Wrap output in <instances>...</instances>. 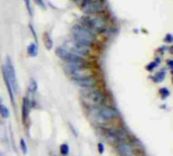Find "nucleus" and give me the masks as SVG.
<instances>
[{
    "mask_svg": "<svg viewBox=\"0 0 173 156\" xmlns=\"http://www.w3.org/2000/svg\"><path fill=\"white\" fill-rule=\"evenodd\" d=\"M73 41L77 42L80 45L90 47L93 44L94 35L92 31H90L87 27L81 26V24H76L73 27Z\"/></svg>",
    "mask_w": 173,
    "mask_h": 156,
    "instance_id": "nucleus-1",
    "label": "nucleus"
},
{
    "mask_svg": "<svg viewBox=\"0 0 173 156\" xmlns=\"http://www.w3.org/2000/svg\"><path fill=\"white\" fill-rule=\"evenodd\" d=\"M67 72L74 80H80L84 78L93 76V71L85 65L83 66H70L68 65Z\"/></svg>",
    "mask_w": 173,
    "mask_h": 156,
    "instance_id": "nucleus-2",
    "label": "nucleus"
},
{
    "mask_svg": "<svg viewBox=\"0 0 173 156\" xmlns=\"http://www.w3.org/2000/svg\"><path fill=\"white\" fill-rule=\"evenodd\" d=\"M82 101L88 106H97L104 101V94L96 89L89 90L83 94Z\"/></svg>",
    "mask_w": 173,
    "mask_h": 156,
    "instance_id": "nucleus-3",
    "label": "nucleus"
},
{
    "mask_svg": "<svg viewBox=\"0 0 173 156\" xmlns=\"http://www.w3.org/2000/svg\"><path fill=\"white\" fill-rule=\"evenodd\" d=\"M83 20L85 21V24L90 30L98 31V33L103 31L105 30V27H107L105 20L98 15H88L86 17H84Z\"/></svg>",
    "mask_w": 173,
    "mask_h": 156,
    "instance_id": "nucleus-4",
    "label": "nucleus"
},
{
    "mask_svg": "<svg viewBox=\"0 0 173 156\" xmlns=\"http://www.w3.org/2000/svg\"><path fill=\"white\" fill-rule=\"evenodd\" d=\"M4 69H5L6 74H7V77L9 79V82H10V85H11V87H12L13 92H14V93H17L18 90H19L18 82H17V78H16V73H15L14 66H13V64H12L11 60H10L9 57L6 58V65H4Z\"/></svg>",
    "mask_w": 173,
    "mask_h": 156,
    "instance_id": "nucleus-5",
    "label": "nucleus"
},
{
    "mask_svg": "<svg viewBox=\"0 0 173 156\" xmlns=\"http://www.w3.org/2000/svg\"><path fill=\"white\" fill-rule=\"evenodd\" d=\"M56 54L57 56H59L60 58H62L63 60L68 63V64H84V58L80 57L78 55L74 54V53L68 51L66 49L63 48H58L56 50Z\"/></svg>",
    "mask_w": 173,
    "mask_h": 156,
    "instance_id": "nucleus-6",
    "label": "nucleus"
},
{
    "mask_svg": "<svg viewBox=\"0 0 173 156\" xmlns=\"http://www.w3.org/2000/svg\"><path fill=\"white\" fill-rule=\"evenodd\" d=\"M84 13L88 15H95L96 13H99L103 11L104 9V3L102 0H91L89 3L82 7Z\"/></svg>",
    "mask_w": 173,
    "mask_h": 156,
    "instance_id": "nucleus-7",
    "label": "nucleus"
},
{
    "mask_svg": "<svg viewBox=\"0 0 173 156\" xmlns=\"http://www.w3.org/2000/svg\"><path fill=\"white\" fill-rule=\"evenodd\" d=\"M67 47H68V49H69L68 51L72 52V53H74V54L78 55L80 57H82V58H84L85 56H88V55H89V53H90L89 47L80 45L75 41L68 42V43H67Z\"/></svg>",
    "mask_w": 173,
    "mask_h": 156,
    "instance_id": "nucleus-8",
    "label": "nucleus"
},
{
    "mask_svg": "<svg viewBox=\"0 0 173 156\" xmlns=\"http://www.w3.org/2000/svg\"><path fill=\"white\" fill-rule=\"evenodd\" d=\"M96 117L97 119H99V121L101 120V122H108L118 117V112L111 106H105L98 112Z\"/></svg>",
    "mask_w": 173,
    "mask_h": 156,
    "instance_id": "nucleus-9",
    "label": "nucleus"
},
{
    "mask_svg": "<svg viewBox=\"0 0 173 156\" xmlns=\"http://www.w3.org/2000/svg\"><path fill=\"white\" fill-rule=\"evenodd\" d=\"M116 150H118L119 154L121 156H133L134 154L133 148L131 147L130 144L126 143V142L119 144L118 146H116Z\"/></svg>",
    "mask_w": 173,
    "mask_h": 156,
    "instance_id": "nucleus-10",
    "label": "nucleus"
},
{
    "mask_svg": "<svg viewBox=\"0 0 173 156\" xmlns=\"http://www.w3.org/2000/svg\"><path fill=\"white\" fill-rule=\"evenodd\" d=\"M75 84L78 85V86L81 88H91V87L95 86L96 80H95V78H93V76H91V77L84 78V79L75 80Z\"/></svg>",
    "mask_w": 173,
    "mask_h": 156,
    "instance_id": "nucleus-11",
    "label": "nucleus"
},
{
    "mask_svg": "<svg viewBox=\"0 0 173 156\" xmlns=\"http://www.w3.org/2000/svg\"><path fill=\"white\" fill-rule=\"evenodd\" d=\"M2 74H3V78H4V81H5V84H6V87H7V90H8V93H9L10 99H11V102H12V104H14V92H13L11 85H10L9 79H8V77H7V74H6V72H5L4 65L2 66Z\"/></svg>",
    "mask_w": 173,
    "mask_h": 156,
    "instance_id": "nucleus-12",
    "label": "nucleus"
},
{
    "mask_svg": "<svg viewBox=\"0 0 173 156\" xmlns=\"http://www.w3.org/2000/svg\"><path fill=\"white\" fill-rule=\"evenodd\" d=\"M30 101L29 98L24 97L23 98V102H22V122L26 124V119L29 118V113H30Z\"/></svg>",
    "mask_w": 173,
    "mask_h": 156,
    "instance_id": "nucleus-13",
    "label": "nucleus"
},
{
    "mask_svg": "<svg viewBox=\"0 0 173 156\" xmlns=\"http://www.w3.org/2000/svg\"><path fill=\"white\" fill-rule=\"evenodd\" d=\"M27 53L30 57H36L38 55V46L37 44H30L27 48Z\"/></svg>",
    "mask_w": 173,
    "mask_h": 156,
    "instance_id": "nucleus-14",
    "label": "nucleus"
},
{
    "mask_svg": "<svg viewBox=\"0 0 173 156\" xmlns=\"http://www.w3.org/2000/svg\"><path fill=\"white\" fill-rule=\"evenodd\" d=\"M0 116H1L3 119H7L9 117L8 109L6 108L4 105H2V104H0Z\"/></svg>",
    "mask_w": 173,
    "mask_h": 156,
    "instance_id": "nucleus-15",
    "label": "nucleus"
},
{
    "mask_svg": "<svg viewBox=\"0 0 173 156\" xmlns=\"http://www.w3.org/2000/svg\"><path fill=\"white\" fill-rule=\"evenodd\" d=\"M165 76H166V71L165 70H161L160 72H158L156 74V76H155V78H156L155 81H156V82H161V81L164 80Z\"/></svg>",
    "mask_w": 173,
    "mask_h": 156,
    "instance_id": "nucleus-16",
    "label": "nucleus"
},
{
    "mask_svg": "<svg viewBox=\"0 0 173 156\" xmlns=\"http://www.w3.org/2000/svg\"><path fill=\"white\" fill-rule=\"evenodd\" d=\"M37 88H38L37 81L34 80V79H31L30 80V86H29V91L30 92V93H36Z\"/></svg>",
    "mask_w": 173,
    "mask_h": 156,
    "instance_id": "nucleus-17",
    "label": "nucleus"
},
{
    "mask_svg": "<svg viewBox=\"0 0 173 156\" xmlns=\"http://www.w3.org/2000/svg\"><path fill=\"white\" fill-rule=\"evenodd\" d=\"M159 93L161 94L162 99H165L166 97H168V96H169V94H170V91L168 90V88L163 87V88H161V89L159 90Z\"/></svg>",
    "mask_w": 173,
    "mask_h": 156,
    "instance_id": "nucleus-18",
    "label": "nucleus"
},
{
    "mask_svg": "<svg viewBox=\"0 0 173 156\" xmlns=\"http://www.w3.org/2000/svg\"><path fill=\"white\" fill-rule=\"evenodd\" d=\"M60 152H61L62 155H67L69 153V145L68 144H62L60 146Z\"/></svg>",
    "mask_w": 173,
    "mask_h": 156,
    "instance_id": "nucleus-19",
    "label": "nucleus"
},
{
    "mask_svg": "<svg viewBox=\"0 0 173 156\" xmlns=\"http://www.w3.org/2000/svg\"><path fill=\"white\" fill-rule=\"evenodd\" d=\"M20 148H22V153L23 154H26L27 153V147H26V140L24 139H20Z\"/></svg>",
    "mask_w": 173,
    "mask_h": 156,
    "instance_id": "nucleus-20",
    "label": "nucleus"
},
{
    "mask_svg": "<svg viewBox=\"0 0 173 156\" xmlns=\"http://www.w3.org/2000/svg\"><path fill=\"white\" fill-rule=\"evenodd\" d=\"M159 64V62H153V63H151L150 65H148V67H147V69H148V71H153L154 69H155V67H157V65Z\"/></svg>",
    "mask_w": 173,
    "mask_h": 156,
    "instance_id": "nucleus-21",
    "label": "nucleus"
},
{
    "mask_svg": "<svg viewBox=\"0 0 173 156\" xmlns=\"http://www.w3.org/2000/svg\"><path fill=\"white\" fill-rule=\"evenodd\" d=\"M97 148H98V152H99L100 154H102L104 152V145L102 143H98Z\"/></svg>",
    "mask_w": 173,
    "mask_h": 156,
    "instance_id": "nucleus-22",
    "label": "nucleus"
},
{
    "mask_svg": "<svg viewBox=\"0 0 173 156\" xmlns=\"http://www.w3.org/2000/svg\"><path fill=\"white\" fill-rule=\"evenodd\" d=\"M26 8L29 9V12L30 15H33V9H31L30 7V0H26Z\"/></svg>",
    "mask_w": 173,
    "mask_h": 156,
    "instance_id": "nucleus-23",
    "label": "nucleus"
},
{
    "mask_svg": "<svg viewBox=\"0 0 173 156\" xmlns=\"http://www.w3.org/2000/svg\"><path fill=\"white\" fill-rule=\"evenodd\" d=\"M164 41L167 42V43H171L172 42V35L170 34H168L167 35H166V38L164 39Z\"/></svg>",
    "mask_w": 173,
    "mask_h": 156,
    "instance_id": "nucleus-24",
    "label": "nucleus"
},
{
    "mask_svg": "<svg viewBox=\"0 0 173 156\" xmlns=\"http://www.w3.org/2000/svg\"><path fill=\"white\" fill-rule=\"evenodd\" d=\"M34 1H36L40 6L44 7V2H43V0H34Z\"/></svg>",
    "mask_w": 173,
    "mask_h": 156,
    "instance_id": "nucleus-25",
    "label": "nucleus"
},
{
    "mask_svg": "<svg viewBox=\"0 0 173 156\" xmlns=\"http://www.w3.org/2000/svg\"><path fill=\"white\" fill-rule=\"evenodd\" d=\"M168 65H169L170 68H172V61H171V60H169V61H168Z\"/></svg>",
    "mask_w": 173,
    "mask_h": 156,
    "instance_id": "nucleus-26",
    "label": "nucleus"
},
{
    "mask_svg": "<svg viewBox=\"0 0 173 156\" xmlns=\"http://www.w3.org/2000/svg\"><path fill=\"white\" fill-rule=\"evenodd\" d=\"M73 1H81V0H73Z\"/></svg>",
    "mask_w": 173,
    "mask_h": 156,
    "instance_id": "nucleus-27",
    "label": "nucleus"
},
{
    "mask_svg": "<svg viewBox=\"0 0 173 156\" xmlns=\"http://www.w3.org/2000/svg\"><path fill=\"white\" fill-rule=\"evenodd\" d=\"M1 102H2V101H1V98H0V104H1Z\"/></svg>",
    "mask_w": 173,
    "mask_h": 156,
    "instance_id": "nucleus-28",
    "label": "nucleus"
}]
</instances>
